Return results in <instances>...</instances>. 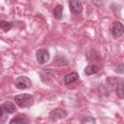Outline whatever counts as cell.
<instances>
[{
  "label": "cell",
  "mask_w": 124,
  "mask_h": 124,
  "mask_svg": "<svg viewBox=\"0 0 124 124\" xmlns=\"http://www.w3.org/2000/svg\"><path fill=\"white\" fill-rule=\"evenodd\" d=\"M9 124H29V119L26 117V115H18L13 117Z\"/></svg>",
  "instance_id": "8"
},
{
  "label": "cell",
  "mask_w": 124,
  "mask_h": 124,
  "mask_svg": "<svg viewBox=\"0 0 124 124\" xmlns=\"http://www.w3.org/2000/svg\"><path fill=\"white\" fill-rule=\"evenodd\" d=\"M12 27H13V24L11 22L3 20V19H0V29H2L5 32H8V31H10L12 29Z\"/></svg>",
  "instance_id": "13"
},
{
  "label": "cell",
  "mask_w": 124,
  "mask_h": 124,
  "mask_svg": "<svg viewBox=\"0 0 124 124\" xmlns=\"http://www.w3.org/2000/svg\"><path fill=\"white\" fill-rule=\"evenodd\" d=\"M66 115H67L66 110L63 108H55L49 112V118L51 120H54V121L61 119V118H64Z\"/></svg>",
  "instance_id": "5"
},
{
  "label": "cell",
  "mask_w": 124,
  "mask_h": 124,
  "mask_svg": "<svg viewBox=\"0 0 124 124\" xmlns=\"http://www.w3.org/2000/svg\"><path fill=\"white\" fill-rule=\"evenodd\" d=\"M69 8H70V11L75 15H78L82 12V4L80 1H78V0L70 1L69 2Z\"/></svg>",
  "instance_id": "6"
},
{
  "label": "cell",
  "mask_w": 124,
  "mask_h": 124,
  "mask_svg": "<svg viewBox=\"0 0 124 124\" xmlns=\"http://www.w3.org/2000/svg\"><path fill=\"white\" fill-rule=\"evenodd\" d=\"M78 79V73L73 72V73H70V74H68V75L65 76V78H64V82H65V84H71V83L76 82Z\"/></svg>",
  "instance_id": "10"
},
{
  "label": "cell",
  "mask_w": 124,
  "mask_h": 124,
  "mask_svg": "<svg viewBox=\"0 0 124 124\" xmlns=\"http://www.w3.org/2000/svg\"><path fill=\"white\" fill-rule=\"evenodd\" d=\"M3 110L6 112V113H15L16 111V106L12 103V102H9V101H6L3 103V105L1 106Z\"/></svg>",
  "instance_id": "9"
},
{
  "label": "cell",
  "mask_w": 124,
  "mask_h": 124,
  "mask_svg": "<svg viewBox=\"0 0 124 124\" xmlns=\"http://www.w3.org/2000/svg\"><path fill=\"white\" fill-rule=\"evenodd\" d=\"M114 71H115V72H117V73L122 74V73H123V64H120L118 67H116Z\"/></svg>",
  "instance_id": "16"
},
{
  "label": "cell",
  "mask_w": 124,
  "mask_h": 124,
  "mask_svg": "<svg viewBox=\"0 0 124 124\" xmlns=\"http://www.w3.org/2000/svg\"><path fill=\"white\" fill-rule=\"evenodd\" d=\"M110 32H111V35L113 38L117 39L119 37H121L124 33V26H123V23L121 21H115L112 23L111 25V29H110Z\"/></svg>",
  "instance_id": "2"
},
{
  "label": "cell",
  "mask_w": 124,
  "mask_h": 124,
  "mask_svg": "<svg viewBox=\"0 0 124 124\" xmlns=\"http://www.w3.org/2000/svg\"><path fill=\"white\" fill-rule=\"evenodd\" d=\"M36 59L39 64H45L49 60V52L46 49H39L36 52Z\"/></svg>",
  "instance_id": "4"
},
{
  "label": "cell",
  "mask_w": 124,
  "mask_h": 124,
  "mask_svg": "<svg viewBox=\"0 0 124 124\" xmlns=\"http://www.w3.org/2000/svg\"><path fill=\"white\" fill-rule=\"evenodd\" d=\"M95 123H96L95 119L91 116H85L80 121V124H95Z\"/></svg>",
  "instance_id": "15"
},
{
  "label": "cell",
  "mask_w": 124,
  "mask_h": 124,
  "mask_svg": "<svg viewBox=\"0 0 124 124\" xmlns=\"http://www.w3.org/2000/svg\"><path fill=\"white\" fill-rule=\"evenodd\" d=\"M15 85L18 89H26V88H29V87L32 86V82L29 79V78L24 77V76H21V77H18L16 79Z\"/></svg>",
  "instance_id": "3"
},
{
  "label": "cell",
  "mask_w": 124,
  "mask_h": 124,
  "mask_svg": "<svg viewBox=\"0 0 124 124\" xmlns=\"http://www.w3.org/2000/svg\"><path fill=\"white\" fill-rule=\"evenodd\" d=\"M116 95L119 99H123L124 97V93H123V80L121 79L118 83V85L116 86Z\"/></svg>",
  "instance_id": "14"
},
{
  "label": "cell",
  "mask_w": 124,
  "mask_h": 124,
  "mask_svg": "<svg viewBox=\"0 0 124 124\" xmlns=\"http://www.w3.org/2000/svg\"><path fill=\"white\" fill-rule=\"evenodd\" d=\"M40 75H41L42 80L46 83V82H49V80L53 78L54 73H53L51 70H49V69H43V71L41 72Z\"/></svg>",
  "instance_id": "7"
},
{
  "label": "cell",
  "mask_w": 124,
  "mask_h": 124,
  "mask_svg": "<svg viewBox=\"0 0 124 124\" xmlns=\"http://www.w3.org/2000/svg\"><path fill=\"white\" fill-rule=\"evenodd\" d=\"M16 104L20 108H29L34 104V97L31 94H19L14 98Z\"/></svg>",
  "instance_id": "1"
},
{
  "label": "cell",
  "mask_w": 124,
  "mask_h": 124,
  "mask_svg": "<svg viewBox=\"0 0 124 124\" xmlns=\"http://www.w3.org/2000/svg\"><path fill=\"white\" fill-rule=\"evenodd\" d=\"M62 14H63V6L62 5H57L53 10V16L56 19H61L62 18Z\"/></svg>",
  "instance_id": "12"
},
{
  "label": "cell",
  "mask_w": 124,
  "mask_h": 124,
  "mask_svg": "<svg viewBox=\"0 0 124 124\" xmlns=\"http://www.w3.org/2000/svg\"><path fill=\"white\" fill-rule=\"evenodd\" d=\"M98 72H99V67L97 65H95V64L88 65L84 70V74L86 76H91V75H94V74H96Z\"/></svg>",
  "instance_id": "11"
}]
</instances>
